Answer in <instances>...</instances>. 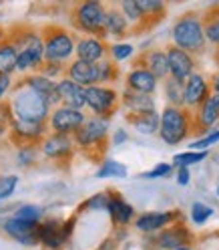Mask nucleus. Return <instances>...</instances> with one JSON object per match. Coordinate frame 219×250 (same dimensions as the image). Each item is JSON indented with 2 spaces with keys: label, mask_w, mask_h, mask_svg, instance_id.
I'll return each instance as SVG.
<instances>
[{
  "label": "nucleus",
  "mask_w": 219,
  "mask_h": 250,
  "mask_svg": "<svg viewBox=\"0 0 219 250\" xmlns=\"http://www.w3.org/2000/svg\"><path fill=\"white\" fill-rule=\"evenodd\" d=\"M8 109L12 119L26 121V123H49V117H51V103L33 85H28L26 79L14 85L10 93Z\"/></svg>",
  "instance_id": "obj_1"
},
{
  "label": "nucleus",
  "mask_w": 219,
  "mask_h": 250,
  "mask_svg": "<svg viewBox=\"0 0 219 250\" xmlns=\"http://www.w3.org/2000/svg\"><path fill=\"white\" fill-rule=\"evenodd\" d=\"M10 41L14 42L18 51V67L17 71H30V69H38L44 65V42L42 35H38L33 28H12L10 30Z\"/></svg>",
  "instance_id": "obj_2"
},
{
  "label": "nucleus",
  "mask_w": 219,
  "mask_h": 250,
  "mask_svg": "<svg viewBox=\"0 0 219 250\" xmlns=\"http://www.w3.org/2000/svg\"><path fill=\"white\" fill-rule=\"evenodd\" d=\"M173 44L179 49L199 55L205 51L207 37H205V28H203V19L199 12H185L177 19L173 24Z\"/></svg>",
  "instance_id": "obj_3"
},
{
  "label": "nucleus",
  "mask_w": 219,
  "mask_h": 250,
  "mask_svg": "<svg viewBox=\"0 0 219 250\" xmlns=\"http://www.w3.org/2000/svg\"><path fill=\"white\" fill-rule=\"evenodd\" d=\"M74 146H79L89 160L99 162L105 149H107V142H109V119L103 117H87V121L83 123V127L73 135Z\"/></svg>",
  "instance_id": "obj_4"
},
{
  "label": "nucleus",
  "mask_w": 219,
  "mask_h": 250,
  "mask_svg": "<svg viewBox=\"0 0 219 250\" xmlns=\"http://www.w3.org/2000/svg\"><path fill=\"white\" fill-rule=\"evenodd\" d=\"M191 131H195L193 111H189V109H185V107H171V105H167L163 109L159 135L167 146L181 144Z\"/></svg>",
  "instance_id": "obj_5"
},
{
  "label": "nucleus",
  "mask_w": 219,
  "mask_h": 250,
  "mask_svg": "<svg viewBox=\"0 0 219 250\" xmlns=\"http://www.w3.org/2000/svg\"><path fill=\"white\" fill-rule=\"evenodd\" d=\"M71 21L76 30L87 35H92L97 39H107V6L97 2V0H89V2H79L73 12H71Z\"/></svg>",
  "instance_id": "obj_6"
},
{
  "label": "nucleus",
  "mask_w": 219,
  "mask_h": 250,
  "mask_svg": "<svg viewBox=\"0 0 219 250\" xmlns=\"http://www.w3.org/2000/svg\"><path fill=\"white\" fill-rule=\"evenodd\" d=\"M42 42H44V61L49 62H67L76 53V42L67 28L49 24L42 28Z\"/></svg>",
  "instance_id": "obj_7"
},
{
  "label": "nucleus",
  "mask_w": 219,
  "mask_h": 250,
  "mask_svg": "<svg viewBox=\"0 0 219 250\" xmlns=\"http://www.w3.org/2000/svg\"><path fill=\"white\" fill-rule=\"evenodd\" d=\"M119 93L109 85H95L87 89V107L97 117L109 119L119 107Z\"/></svg>",
  "instance_id": "obj_8"
},
{
  "label": "nucleus",
  "mask_w": 219,
  "mask_h": 250,
  "mask_svg": "<svg viewBox=\"0 0 219 250\" xmlns=\"http://www.w3.org/2000/svg\"><path fill=\"white\" fill-rule=\"evenodd\" d=\"M87 121V115L79 109H71L65 105H58L49 117V129L58 135H74L83 127V123Z\"/></svg>",
  "instance_id": "obj_9"
},
{
  "label": "nucleus",
  "mask_w": 219,
  "mask_h": 250,
  "mask_svg": "<svg viewBox=\"0 0 219 250\" xmlns=\"http://www.w3.org/2000/svg\"><path fill=\"white\" fill-rule=\"evenodd\" d=\"M167 61H169V73L173 79L185 83L189 77L195 73V59L191 53H187L183 49H179V46L175 44H169L167 49Z\"/></svg>",
  "instance_id": "obj_10"
},
{
  "label": "nucleus",
  "mask_w": 219,
  "mask_h": 250,
  "mask_svg": "<svg viewBox=\"0 0 219 250\" xmlns=\"http://www.w3.org/2000/svg\"><path fill=\"white\" fill-rule=\"evenodd\" d=\"M73 226H74V218H71L69 222L49 220L40 224V244H44L51 250H58L73 234Z\"/></svg>",
  "instance_id": "obj_11"
},
{
  "label": "nucleus",
  "mask_w": 219,
  "mask_h": 250,
  "mask_svg": "<svg viewBox=\"0 0 219 250\" xmlns=\"http://www.w3.org/2000/svg\"><path fill=\"white\" fill-rule=\"evenodd\" d=\"M191 240H193V236H191V232L187 230V226L175 222L155 236L153 246H155V250H177L181 246H189Z\"/></svg>",
  "instance_id": "obj_12"
},
{
  "label": "nucleus",
  "mask_w": 219,
  "mask_h": 250,
  "mask_svg": "<svg viewBox=\"0 0 219 250\" xmlns=\"http://www.w3.org/2000/svg\"><path fill=\"white\" fill-rule=\"evenodd\" d=\"M211 95V85L201 73H193L189 79L185 81V109L197 111V109L205 103Z\"/></svg>",
  "instance_id": "obj_13"
},
{
  "label": "nucleus",
  "mask_w": 219,
  "mask_h": 250,
  "mask_svg": "<svg viewBox=\"0 0 219 250\" xmlns=\"http://www.w3.org/2000/svg\"><path fill=\"white\" fill-rule=\"evenodd\" d=\"M4 232L10 238H14L17 242H20L24 246L40 244V224L24 222V220H18V218L12 216L4 222Z\"/></svg>",
  "instance_id": "obj_14"
},
{
  "label": "nucleus",
  "mask_w": 219,
  "mask_h": 250,
  "mask_svg": "<svg viewBox=\"0 0 219 250\" xmlns=\"http://www.w3.org/2000/svg\"><path fill=\"white\" fill-rule=\"evenodd\" d=\"M181 218V214L177 210H169V212H145L141 214L135 220V228L139 232H159L165 230L167 226L175 224Z\"/></svg>",
  "instance_id": "obj_15"
},
{
  "label": "nucleus",
  "mask_w": 219,
  "mask_h": 250,
  "mask_svg": "<svg viewBox=\"0 0 219 250\" xmlns=\"http://www.w3.org/2000/svg\"><path fill=\"white\" fill-rule=\"evenodd\" d=\"M56 91L60 97V105L79 109V111H83V107H87V89L71 81L69 77H62V79L56 81Z\"/></svg>",
  "instance_id": "obj_16"
},
{
  "label": "nucleus",
  "mask_w": 219,
  "mask_h": 250,
  "mask_svg": "<svg viewBox=\"0 0 219 250\" xmlns=\"http://www.w3.org/2000/svg\"><path fill=\"white\" fill-rule=\"evenodd\" d=\"M67 75H69L71 81H74L76 85H81L85 89L95 87V85H99V62L92 65V62L74 59V61L69 62Z\"/></svg>",
  "instance_id": "obj_17"
},
{
  "label": "nucleus",
  "mask_w": 219,
  "mask_h": 250,
  "mask_svg": "<svg viewBox=\"0 0 219 250\" xmlns=\"http://www.w3.org/2000/svg\"><path fill=\"white\" fill-rule=\"evenodd\" d=\"M107 53H109V46L103 39H97V37H81L76 41V59L81 61H87V62H97L105 61L107 59Z\"/></svg>",
  "instance_id": "obj_18"
},
{
  "label": "nucleus",
  "mask_w": 219,
  "mask_h": 250,
  "mask_svg": "<svg viewBox=\"0 0 219 250\" xmlns=\"http://www.w3.org/2000/svg\"><path fill=\"white\" fill-rule=\"evenodd\" d=\"M44 155H49L51 160H69L73 151H74V139L71 135H58V133H51L44 137V142L40 144Z\"/></svg>",
  "instance_id": "obj_19"
},
{
  "label": "nucleus",
  "mask_w": 219,
  "mask_h": 250,
  "mask_svg": "<svg viewBox=\"0 0 219 250\" xmlns=\"http://www.w3.org/2000/svg\"><path fill=\"white\" fill-rule=\"evenodd\" d=\"M193 119H195V131L207 133V129L213 127L219 121V93H211L209 99L193 113Z\"/></svg>",
  "instance_id": "obj_20"
},
{
  "label": "nucleus",
  "mask_w": 219,
  "mask_h": 250,
  "mask_svg": "<svg viewBox=\"0 0 219 250\" xmlns=\"http://www.w3.org/2000/svg\"><path fill=\"white\" fill-rule=\"evenodd\" d=\"M157 77H155L147 67L135 65L127 75V89L143 93V95H153L157 89Z\"/></svg>",
  "instance_id": "obj_21"
},
{
  "label": "nucleus",
  "mask_w": 219,
  "mask_h": 250,
  "mask_svg": "<svg viewBox=\"0 0 219 250\" xmlns=\"http://www.w3.org/2000/svg\"><path fill=\"white\" fill-rule=\"evenodd\" d=\"M18 67V51L14 42L10 41V35H6L4 28H0V75H8L17 71Z\"/></svg>",
  "instance_id": "obj_22"
},
{
  "label": "nucleus",
  "mask_w": 219,
  "mask_h": 250,
  "mask_svg": "<svg viewBox=\"0 0 219 250\" xmlns=\"http://www.w3.org/2000/svg\"><path fill=\"white\" fill-rule=\"evenodd\" d=\"M137 65L141 67H147L157 79H169L171 73H169V61H167V53L165 51H149V53H143L141 55V59L137 61Z\"/></svg>",
  "instance_id": "obj_23"
},
{
  "label": "nucleus",
  "mask_w": 219,
  "mask_h": 250,
  "mask_svg": "<svg viewBox=\"0 0 219 250\" xmlns=\"http://www.w3.org/2000/svg\"><path fill=\"white\" fill-rule=\"evenodd\" d=\"M121 105L127 109V113H145L155 111V99L153 95H143L131 89H125L121 95Z\"/></svg>",
  "instance_id": "obj_24"
},
{
  "label": "nucleus",
  "mask_w": 219,
  "mask_h": 250,
  "mask_svg": "<svg viewBox=\"0 0 219 250\" xmlns=\"http://www.w3.org/2000/svg\"><path fill=\"white\" fill-rule=\"evenodd\" d=\"M107 212L111 214L113 218V222L119 224V226H125V224H129L133 220V216H135V210L133 206L129 204V202H125L121 194H111L109 196V208Z\"/></svg>",
  "instance_id": "obj_25"
},
{
  "label": "nucleus",
  "mask_w": 219,
  "mask_h": 250,
  "mask_svg": "<svg viewBox=\"0 0 219 250\" xmlns=\"http://www.w3.org/2000/svg\"><path fill=\"white\" fill-rule=\"evenodd\" d=\"M127 121L133 127L143 133V135H151L157 133L161 127V115L157 111H145V113H127Z\"/></svg>",
  "instance_id": "obj_26"
},
{
  "label": "nucleus",
  "mask_w": 219,
  "mask_h": 250,
  "mask_svg": "<svg viewBox=\"0 0 219 250\" xmlns=\"http://www.w3.org/2000/svg\"><path fill=\"white\" fill-rule=\"evenodd\" d=\"M105 30H107V37H127L129 30H131V24L129 21L125 19V14L121 12V8L117 6H111L107 8V22H105Z\"/></svg>",
  "instance_id": "obj_27"
},
{
  "label": "nucleus",
  "mask_w": 219,
  "mask_h": 250,
  "mask_svg": "<svg viewBox=\"0 0 219 250\" xmlns=\"http://www.w3.org/2000/svg\"><path fill=\"white\" fill-rule=\"evenodd\" d=\"M24 79H26L28 85H33V87L40 93V95L51 103V107L60 103V97H58V91H56V83H55V81L46 79V77H42V75H38V73L28 75V77H24Z\"/></svg>",
  "instance_id": "obj_28"
},
{
  "label": "nucleus",
  "mask_w": 219,
  "mask_h": 250,
  "mask_svg": "<svg viewBox=\"0 0 219 250\" xmlns=\"http://www.w3.org/2000/svg\"><path fill=\"white\" fill-rule=\"evenodd\" d=\"M119 8H121V12L125 14V19L129 21L133 33H141V30L149 28V26H147V21H145V17H143V12H141V8H139V4H137V0H125V2H121Z\"/></svg>",
  "instance_id": "obj_29"
},
{
  "label": "nucleus",
  "mask_w": 219,
  "mask_h": 250,
  "mask_svg": "<svg viewBox=\"0 0 219 250\" xmlns=\"http://www.w3.org/2000/svg\"><path fill=\"white\" fill-rule=\"evenodd\" d=\"M201 19H203V28H205L207 42L219 46V4L209 6L201 14Z\"/></svg>",
  "instance_id": "obj_30"
},
{
  "label": "nucleus",
  "mask_w": 219,
  "mask_h": 250,
  "mask_svg": "<svg viewBox=\"0 0 219 250\" xmlns=\"http://www.w3.org/2000/svg\"><path fill=\"white\" fill-rule=\"evenodd\" d=\"M137 4L141 8V12H143L149 28L153 24H157L161 21V17L165 14V10H167L165 2H161V0H137Z\"/></svg>",
  "instance_id": "obj_31"
},
{
  "label": "nucleus",
  "mask_w": 219,
  "mask_h": 250,
  "mask_svg": "<svg viewBox=\"0 0 219 250\" xmlns=\"http://www.w3.org/2000/svg\"><path fill=\"white\" fill-rule=\"evenodd\" d=\"M163 89H165L167 103L171 107H185V83L169 77V79H165V83H163Z\"/></svg>",
  "instance_id": "obj_32"
},
{
  "label": "nucleus",
  "mask_w": 219,
  "mask_h": 250,
  "mask_svg": "<svg viewBox=\"0 0 219 250\" xmlns=\"http://www.w3.org/2000/svg\"><path fill=\"white\" fill-rule=\"evenodd\" d=\"M97 178H127V167H125L121 162L107 160L97 169Z\"/></svg>",
  "instance_id": "obj_33"
},
{
  "label": "nucleus",
  "mask_w": 219,
  "mask_h": 250,
  "mask_svg": "<svg viewBox=\"0 0 219 250\" xmlns=\"http://www.w3.org/2000/svg\"><path fill=\"white\" fill-rule=\"evenodd\" d=\"M119 77V67L115 65L113 59H105L99 62V85L111 83Z\"/></svg>",
  "instance_id": "obj_34"
},
{
  "label": "nucleus",
  "mask_w": 219,
  "mask_h": 250,
  "mask_svg": "<svg viewBox=\"0 0 219 250\" xmlns=\"http://www.w3.org/2000/svg\"><path fill=\"white\" fill-rule=\"evenodd\" d=\"M207 158V151H183V153H177L173 158V164L177 167H189L193 164H201L203 160Z\"/></svg>",
  "instance_id": "obj_35"
},
{
  "label": "nucleus",
  "mask_w": 219,
  "mask_h": 250,
  "mask_svg": "<svg viewBox=\"0 0 219 250\" xmlns=\"http://www.w3.org/2000/svg\"><path fill=\"white\" fill-rule=\"evenodd\" d=\"M42 216V210L38 206H33V204H26L22 208H18V212L14 214V218H18V220H24V222H33V224H38Z\"/></svg>",
  "instance_id": "obj_36"
},
{
  "label": "nucleus",
  "mask_w": 219,
  "mask_h": 250,
  "mask_svg": "<svg viewBox=\"0 0 219 250\" xmlns=\"http://www.w3.org/2000/svg\"><path fill=\"white\" fill-rule=\"evenodd\" d=\"M217 142H219V129H215V131H207L203 137L195 139V142H193L189 147H191V151H205L207 147L215 146Z\"/></svg>",
  "instance_id": "obj_37"
},
{
  "label": "nucleus",
  "mask_w": 219,
  "mask_h": 250,
  "mask_svg": "<svg viewBox=\"0 0 219 250\" xmlns=\"http://www.w3.org/2000/svg\"><path fill=\"white\" fill-rule=\"evenodd\" d=\"M211 216H213V208L205 206L203 202H195V204L191 206V220L195 224H205Z\"/></svg>",
  "instance_id": "obj_38"
},
{
  "label": "nucleus",
  "mask_w": 219,
  "mask_h": 250,
  "mask_svg": "<svg viewBox=\"0 0 219 250\" xmlns=\"http://www.w3.org/2000/svg\"><path fill=\"white\" fill-rule=\"evenodd\" d=\"M133 53H135L133 44H127V42H115L113 46H109V55H111V59H113L115 62H117V61L129 59Z\"/></svg>",
  "instance_id": "obj_39"
},
{
  "label": "nucleus",
  "mask_w": 219,
  "mask_h": 250,
  "mask_svg": "<svg viewBox=\"0 0 219 250\" xmlns=\"http://www.w3.org/2000/svg\"><path fill=\"white\" fill-rule=\"evenodd\" d=\"M65 71H67V67L60 65V62H49V61H44V65L38 69V75H42V77H46V79L55 81L56 77L62 75Z\"/></svg>",
  "instance_id": "obj_40"
},
{
  "label": "nucleus",
  "mask_w": 219,
  "mask_h": 250,
  "mask_svg": "<svg viewBox=\"0 0 219 250\" xmlns=\"http://www.w3.org/2000/svg\"><path fill=\"white\" fill-rule=\"evenodd\" d=\"M171 171H173V166L171 164H157L153 169H149V171H145L143 174V178L145 180H155V178H165V176H169Z\"/></svg>",
  "instance_id": "obj_41"
},
{
  "label": "nucleus",
  "mask_w": 219,
  "mask_h": 250,
  "mask_svg": "<svg viewBox=\"0 0 219 250\" xmlns=\"http://www.w3.org/2000/svg\"><path fill=\"white\" fill-rule=\"evenodd\" d=\"M36 160V146H20L18 149V162L26 167L30 164H35Z\"/></svg>",
  "instance_id": "obj_42"
},
{
  "label": "nucleus",
  "mask_w": 219,
  "mask_h": 250,
  "mask_svg": "<svg viewBox=\"0 0 219 250\" xmlns=\"http://www.w3.org/2000/svg\"><path fill=\"white\" fill-rule=\"evenodd\" d=\"M17 184H18V178H17V176L0 178V200L8 198V196L14 192V188H17Z\"/></svg>",
  "instance_id": "obj_43"
},
{
  "label": "nucleus",
  "mask_w": 219,
  "mask_h": 250,
  "mask_svg": "<svg viewBox=\"0 0 219 250\" xmlns=\"http://www.w3.org/2000/svg\"><path fill=\"white\" fill-rule=\"evenodd\" d=\"M85 208H89V210H107L109 208V196L107 194H95L91 200L85 202Z\"/></svg>",
  "instance_id": "obj_44"
},
{
  "label": "nucleus",
  "mask_w": 219,
  "mask_h": 250,
  "mask_svg": "<svg viewBox=\"0 0 219 250\" xmlns=\"http://www.w3.org/2000/svg\"><path fill=\"white\" fill-rule=\"evenodd\" d=\"M191 180V174H189V167H177V184L179 186H187Z\"/></svg>",
  "instance_id": "obj_45"
},
{
  "label": "nucleus",
  "mask_w": 219,
  "mask_h": 250,
  "mask_svg": "<svg viewBox=\"0 0 219 250\" xmlns=\"http://www.w3.org/2000/svg\"><path fill=\"white\" fill-rule=\"evenodd\" d=\"M10 89V77L8 75H0V101H2L4 93Z\"/></svg>",
  "instance_id": "obj_46"
},
{
  "label": "nucleus",
  "mask_w": 219,
  "mask_h": 250,
  "mask_svg": "<svg viewBox=\"0 0 219 250\" xmlns=\"http://www.w3.org/2000/svg\"><path fill=\"white\" fill-rule=\"evenodd\" d=\"M113 142H115V144H123V142H127V133H125L123 129H119V131L115 133V137H113Z\"/></svg>",
  "instance_id": "obj_47"
},
{
  "label": "nucleus",
  "mask_w": 219,
  "mask_h": 250,
  "mask_svg": "<svg viewBox=\"0 0 219 250\" xmlns=\"http://www.w3.org/2000/svg\"><path fill=\"white\" fill-rule=\"evenodd\" d=\"M211 89H213V93H219V73L213 75V79H211Z\"/></svg>",
  "instance_id": "obj_48"
},
{
  "label": "nucleus",
  "mask_w": 219,
  "mask_h": 250,
  "mask_svg": "<svg viewBox=\"0 0 219 250\" xmlns=\"http://www.w3.org/2000/svg\"><path fill=\"white\" fill-rule=\"evenodd\" d=\"M177 250H193L191 246H181V248H177Z\"/></svg>",
  "instance_id": "obj_49"
},
{
  "label": "nucleus",
  "mask_w": 219,
  "mask_h": 250,
  "mask_svg": "<svg viewBox=\"0 0 219 250\" xmlns=\"http://www.w3.org/2000/svg\"><path fill=\"white\" fill-rule=\"evenodd\" d=\"M217 196H219V184H217Z\"/></svg>",
  "instance_id": "obj_50"
},
{
  "label": "nucleus",
  "mask_w": 219,
  "mask_h": 250,
  "mask_svg": "<svg viewBox=\"0 0 219 250\" xmlns=\"http://www.w3.org/2000/svg\"><path fill=\"white\" fill-rule=\"evenodd\" d=\"M217 59H219V51H217Z\"/></svg>",
  "instance_id": "obj_51"
}]
</instances>
